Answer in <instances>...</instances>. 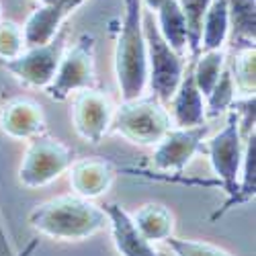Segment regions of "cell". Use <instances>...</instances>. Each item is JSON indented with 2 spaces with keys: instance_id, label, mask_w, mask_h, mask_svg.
Listing matches in <instances>:
<instances>
[{
  "instance_id": "obj_29",
  "label": "cell",
  "mask_w": 256,
  "mask_h": 256,
  "mask_svg": "<svg viewBox=\"0 0 256 256\" xmlns=\"http://www.w3.org/2000/svg\"><path fill=\"white\" fill-rule=\"evenodd\" d=\"M41 2V6H46V4H54V2H58V0H39Z\"/></svg>"
},
{
  "instance_id": "obj_24",
  "label": "cell",
  "mask_w": 256,
  "mask_h": 256,
  "mask_svg": "<svg viewBox=\"0 0 256 256\" xmlns=\"http://www.w3.org/2000/svg\"><path fill=\"white\" fill-rule=\"evenodd\" d=\"M232 78L236 84V90H240L244 96H252L254 94V86H256V52L254 48L242 50L238 54V60L234 64Z\"/></svg>"
},
{
  "instance_id": "obj_31",
  "label": "cell",
  "mask_w": 256,
  "mask_h": 256,
  "mask_svg": "<svg viewBox=\"0 0 256 256\" xmlns=\"http://www.w3.org/2000/svg\"><path fill=\"white\" fill-rule=\"evenodd\" d=\"M125 2H130V0H125Z\"/></svg>"
},
{
  "instance_id": "obj_26",
  "label": "cell",
  "mask_w": 256,
  "mask_h": 256,
  "mask_svg": "<svg viewBox=\"0 0 256 256\" xmlns=\"http://www.w3.org/2000/svg\"><path fill=\"white\" fill-rule=\"evenodd\" d=\"M166 244L174 256H232L220 246H213L209 242H199V240H184V238L170 236L166 238Z\"/></svg>"
},
{
  "instance_id": "obj_18",
  "label": "cell",
  "mask_w": 256,
  "mask_h": 256,
  "mask_svg": "<svg viewBox=\"0 0 256 256\" xmlns=\"http://www.w3.org/2000/svg\"><path fill=\"white\" fill-rule=\"evenodd\" d=\"M156 12H158L156 27H158L160 37L166 41V46L170 50L184 56L188 35H186V23H184L182 10L178 6V0H166Z\"/></svg>"
},
{
  "instance_id": "obj_16",
  "label": "cell",
  "mask_w": 256,
  "mask_h": 256,
  "mask_svg": "<svg viewBox=\"0 0 256 256\" xmlns=\"http://www.w3.org/2000/svg\"><path fill=\"white\" fill-rule=\"evenodd\" d=\"M136 228L140 230V234L148 240V242H166V238L172 236V228H174V220L172 213H170L164 205H156V203H148L144 207L138 209V213L132 216Z\"/></svg>"
},
{
  "instance_id": "obj_20",
  "label": "cell",
  "mask_w": 256,
  "mask_h": 256,
  "mask_svg": "<svg viewBox=\"0 0 256 256\" xmlns=\"http://www.w3.org/2000/svg\"><path fill=\"white\" fill-rule=\"evenodd\" d=\"M230 33V14L226 0H211L201 25V52L224 50V44Z\"/></svg>"
},
{
  "instance_id": "obj_10",
  "label": "cell",
  "mask_w": 256,
  "mask_h": 256,
  "mask_svg": "<svg viewBox=\"0 0 256 256\" xmlns=\"http://www.w3.org/2000/svg\"><path fill=\"white\" fill-rule=\"evenodd\" d=\"M113 104L109 96H104L98 90L86 88L80 90L78 96L74 98V109H72V119L74 127L82 140L88 144H100L104 134L109 132L111 121H113Z\"/></svg>"
},
{
  "instance_id": "obj_25",
  "label": "cell",
  "mask_w": 256,
  "mask_h": 256,
  "mask_svg": "<svg viewBox=\"0 0 256 256\" xmlns=\"http://www.w3.org/2000/svg\"><path fill=\"white\" fill-rule=\"evenodd\" d=\"M25 50L23 29L10 20H0V62L14 60Z\"/></svg>"
},
{
  "instance_id": "obj_14",
  "label": "cell",
  "mask_w": 256,
  "mask_h": 256,
  "mask_svg": "<svg viewBox=\"0 0 256 256\" xmlns=\"http://www.w3.org/2000/svg\"><path fill=\"white\" fill-rule=\"evenodd\" d=\"M70 168V184L76 190V195L82 199H96L106 193L115 176L113 166L96 158L72 162Z\"/></svg>"
},
{
  "instance_id": "obj_30",
  "label": "cell",
  "mask_w": 256,
  "mask_h": 256,
  "mask_svg": "<svg viewBox=\"0 0 256 256\" xmlns=\"http://www.w3.org/2000/svg\"><path fill=\"white\" fill-rule=\"evenodd\" d=\"M0 20H2V4H0Z\"/></svg>"
},
{
  "instance_id": "obj_3",
  "label": "cell",
  "mask_w": 256,
  "mask_h": 256,
  "mask_svg": "<svg viewBox=\"0 0 256 256\" xmlns=\"http://www.w3.org/2000/svg\"><path fill=\"white\" fill-rule=\"evenodd\" d=\"M142 23L148 48V84H150L156 100L164 104L170 102V98L174 96L184 76L186 62L184 56L170 50L166 41L160 37L158 27L154 23V12H146L142 16Z\"/></svg>"
},
{
  "instance_id": "obj_6",
  "label": "cell",
  "mask_w": 256,
  "mask_h": 256,
  "mask_svg": "<svg viewBox=\"0 0 256 256\" xmlns=\"http://www.w3.org/2000/svg\"><path fill=\"white\" fill-rule=\"evenodd\" d=\"M72 162L74 156L68 146L48 136L33 138L23 156V162H20L18 180L29 188L46 186L66 172Z\"/></svg>"
},
{
  "instance_id": "obj_9",
  "label": "cell",
  "mask_w": 256,
  "mask_h": 256,
  "mask_svg": "<svg viewBox=\"0 0 256 256\" xmlns=\"http://www.w3.org/2000/svg\"><path fill=\"white\" fill-rule=\"evenodd\" d=\"M205 138L207 125L188 127V130H182V127L168 130V134L156 144L152 156L154 168L164 170V172H182L184 166L203 148Z\"/></svg>"
},
{
  "instance_id": "obj_1",
  "label": "cell",
  "mask_w": 256,
  "mask_h": 256,
  "mask_svg": "<svg viewBox=\"0 0 256 256\" xmlns=\"http://www.w3.org/2000/svg\"><path fill=\"white\" fill-rule=\"evenodd\" d=\"M29 226L54 240H88L106 226L102 207L78 195H62L31 209Z\"/></svg>"
},
{
  "instance_id": "obj_27",
  "label": "cell",
  "mask_w": 256,
  "mask_h": 256,
  "mask_svg": "<svg viewBox=\"0 0 256 256\" xmlns=\"http://www.w3.org/2000/svg\"><path fill=\"white\" fill-rule=\"evenodd\" d=\"M37 248H39V240H29V242L23 246V250L16 252L14 256H33Z\"/></svg>"
},
{
  "instance_id": "obj_13",
  "label": "cell",
  "mask_w": 256,
  "mask_h": 256,
  "mask_svg": "<svg viewBox=\"0 0 256 256\" xmlns=\"http://www.w3.org/2000/svg\"><path fill=\"white\" fill-rule=\"evenodd\" d=\"M0 127L14 140H33L44 136L46 117L37 102L29 98H14L0 111Z\"/></svg>"
},
{
  "instance_id": "obj_22",
  "label": "cell",
  "mask_w": 256,
  "mask_h": 256,
  "mask_svg": "<svg viewBox=\"0 0 256 256\" xmlns=\"http://www.w3.org/2000/svg\"><path fill=\"white\" fill-rule=\"evenodd\" d=\"M205 119H216L224 113H228L232 109L234 100H236V84H234L232 72L224 68V72L220 74L216 86L211 88V92L205 96Z\"/></svg>"
},
{
  "instance_id": "obj_12",
  "label": "cell",
  "mask_w": 256,
  "mask_h": 256,
  "mask_svg": "<svg viewBox=\"0 0 256 256\" xmlns=\"http://www.w3.org/2000/svg\"><path fill=\"white\" fill-rule=\"evenodd\" d=\"M106 224L111 226L113 242L121 256H160L152 242H148L136 228L132 216L117 203L102 205Z\"/></svg>"
},
{
  "instance_id": "obj_7",
  "label": "cell",
  "mask_w": 256,
  "mask_h": 256,
  "mask_svg": "<svg viewBox=\"0 0 256 256\" xmlns=\"http://www.w3.org/2000/svg\"><path fill=\"white\" fill-rule=\"evenodd\" d=\"M228 113L230 115L224 130L207 142L211 170L228 193V199L224 205H228L238 190V178H240V168L244 158V140L240 136L238 117L234 111H228Z\"/></svg>"
},
{
  "instance_id": "obj_11",
  "label": "cell",
  "mask_w": 256,
  "mask_h": 256,
  "mask_svg": "<svg viewBox=\"0 0 256 256\" xmlns=\"http://www.w3.org/2000/svg\"><path fill=\"white\" fill-rule=\"evenodd\" d=\"M86 0H58L54 4H46L31 12L23 27L25 48H39L46 46L62 31V25L78 6Z\"/></svg>"
},
{
  "instance_id": "obj_5",
  "label": "cell",
  "mask_w": 256,
  "mask_h": 256,
  "mask_svg": "<svg viewBox=\"0 0 256 256\" xmlns=\"http://www.w3.org/2000/svg\"><path fill=\"white\" fill-rule=\"evenodd\" d=\"M94 82V37L84 33L74 46L64 52L54 80L46 88L48 96L56 102L66 100L72 92H80L92 86Z\"/></svg>"
},
{
  "instance_id": "obj_4",
  "label": "cell",
  "mask_w": 256,
  "mask_h": 256,
  "mask_svg": "<svg viewBox=\"0 0 256 256\" xmlns=\"http://www.w3.org/2000/svg\"><path fill=\"white\" fill-rule=\"evenodd\" d=\"M113 130L140 146H156L170 130V115L156 98L123 100L113 113Z\"/></svg>"
},
{
  "instance_id": "obj_17",
  "label": "cell",
  "mask_w": 256,
  "mask_h": 256,
  "mask_svg": "<svg viewBox=\"0 0 256 256\" xmlns=\"http://www.w3.org/2000/svg\"><path fill=\"white\" fill-rule=\"evenodd\" d=\"M230 14V29L234 33V46L238 50L254 48L256 35V0H226Z\"/></svg>"
},
{
  "instance_id": "obj_23",
  "label": "cell",
  "mask_w": 256,
  "mask_h": 256,
  "mask_svg": "<svg viewBox=\"0 0 256 256\" xmlns=\"http://www.w3.org/2000/svg\"><path fill=\"white\" fill-rule=\"evenodd\" d=\"M211 4V0H178V6L182 10L184 16V23H186V48L190 50L193 58H197L201 54V25H203V18L205 12Z\"/></svg>"
},
{
  "instance_id": "obj_8",
  "label": "cell",
  "mask_w": 256,
  "mask_h": 256,
  "mask_svg": "<svg viewBox=\"0 0 256 256\" xmlns=\"http://www.w3.org/2000/svg\"><path fill=\"white\" fill-rule=\"evenodd\" d=\"M66 52V35L62 31L46 46L25 48L23 54L14 60L0 62V66L8 70L14 78L33 88H48L58 70V64Z\"/></svg>"
},
{
  "instance_id": "obj_15",
  "label": "cell",
  "mask_w": 256,
  "mask_h": 256,
  "mask_svg": "<svg viewBox=\"0 0 256 256\" xmlns=\"http://www.w3.org/2000/svg\"><path fill=\"white\" fill-rule=\"evenodd\" d=\"M170 102H172V121L176 127L188 130V127L205 125V96L195 86L190 68H186Z\"/></svg>"
},
{
  "instance_id": "obj_19",
  "label": "cell",
  "mask_w": 256,
  "mask_h": 256,
  "mask_svg": "<svg viewBox=\"0 0 256 256\" xmlns=\"http://www.w3.org/2000/svg\"><path fill=\"white\" fill-rule=\"evenodd\" d=\"M256 193V134H252L248 140H244V158L240 168V178H238V190L234 199L224 205L218 213H213V220H218L234 207H240L248 203Z\"/></svg>"
},
{
  "instance_id": "obj_21",
  "label": "cell",
  "mask_w": 256,
  "mask_h": 256,
  "mask_svg": "<svg viewBox=\"0 0 256 256\" xmlns=\"http://www.w3.org/2000/svg\"><path fill=\"white\" fill-rule=\"evenodd\" d=\"M224 66H226V54H224V50L201 52L197 56L195 66H190V70H193L195 86L199 88V92L203 96H207L211 92V88L216 86L220 74L224 72Z\"/></svg>"
},
{
  "instance_id": "obj_2",
  "label": "cell",
  "mask_w": 256,
  "mask_h": 256,
  "mask_svg": "<svg viewBox=\"0 0 256 256\" xmlns=\"http://www.w3.org/2000/svg\"><path fill=\"white\" fill-rule=\"evenodd\" d=\"M142 16V0L125 2L123 27L115 46V76L123 100L142 98L148 86V48Z\"/></svg>"
},
{
  "instance_id": "obj_28",
  "label": "cell",
  "mask_w": 256,
  "mask_h": 256,
  "mask_svg": "<svg viewBox=\"0 0 256 256\" xmlns=\"http://www.w3.org/2000/svg\"><path fill=\"white\" fill-rule=\"evenodd\" d=\"M164 2H166V0H142V6H146L148 12H154V10H158Z\"/></svg>"
}]
</instances>
